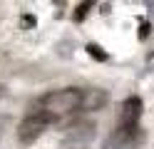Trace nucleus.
I'll list each match as a JSON object with an SVG mask.
<instances>
[{"label": "nucleus", "instance_id": "nucleus-1", "mask_svg": "<svg viewBox=\"0 0 154 149\" xmlns=\"http://www.w3.org/2000/svg\"><path fill=\"white\" fill-rule=\"evenodd\" d=\"M35 109L47 112L50 117L57 114H70L75 109H82V89L77 87H65V89H55V92H47L45 97H40Z\"/></svg>", "mask_w": 154, "mask_h": 149}, {"label": "nucleus", "instance_id": "nucleus-2", "mask_svg": "<svg viewBox=\"0 0 154 149\" xmlns=\"http://www.w3.org/2000/svg\"><path fill=\"white\" fill-rule=\"evenodd\" d=\"M52 119L47 112H40V109H32L30 114H27L20 124H17V139H20L23 144H32L37 137H40L47 127L52 124Z\"/></svg>", "mask_w": 154, "mask_h": 149}, {"label": "nucleus", "instance_id": "nucleus-3", "mask_svg": "<svg viewBox=\"0 0 154 149\" xmlns=\"http://www.w3.org/2000/svg\"><path fill=\"white\" fill-rule=\"evenodd\" d=\"M142 99L139 97H127L122 102V112H119V127H137L139 117H142Z\"/></svg>", "mask_w": 154, "mask_h": 149}, {"label": "nucleus", "instance_id": "nucleus-4", "mask_svg": "<svg viewBox=\"0 0 154 149\" xmlns=\"http://www.w3.org/2000/svg\"><path fill=\"white\" fill-rule=\"evenodd\" d=\"M107 104V92L100 87H90V89H82V109L85 112H97Z\"/></svg>", "mask_w": 154, "mask_h": 149}, {"label": "nucleus", "instance_id": "nucleus-5", "mask_svg": "<svg viewBox=\"0 0 154 149\" xmlns=\"http://www.w3.org/2000/svg\"><path fill=\"white\" fill-rule=\"evenodd\" d=\"M87 52H90V57L100 60V62H104V60H107V52H104L100 45H94V42H90V45H87Z\"/></svg>", "mask_w": 154, "mask_h": 149}, {"label": "nucleus", "instance_id": "nucleus-6", "mask_svg": "<svg viewBox=\"0 0 154 149\" xmlns=\"http://www.w3.org/2000/svg\"><path fill=\"white\" fill-rule=\"evenodd\" d=\"M90 8H92V5H90V3H82V5H80V8H77V15H75V17H77V20H82V17H85V15H87V10H90Z\"/></svg>", "mask_w": 154, "mask_h": 149}, {"label": "nucleus", "instance_id": "nucleus-7", "mask_svg": "<svg viewBox=\"0 0 154 149\" xmlns=\"http://www.w3.org/2000/svg\"><path fill=\"white\" fill-rule=\"evenodd\" d=\"M147 35H149V25H147V23H144V25H142V30H139V37L144 40V37H147Z\"/></svg>", "mask_w": 154, "mask_h": 149}, {"label": "nucleus", "instance_id": "nucleus-8", "mask_svg": "<svg viewBox=\"0 0 154 149\" xmlns=\"http://www.w3.org/2000/svg\"><path fill=\"white\" fill-rule=\"evenodd\" d=\"M0 95H3V87H0Z\"/></svg>", "mask_w": 154, "mask_h": 149}]
</instances>
